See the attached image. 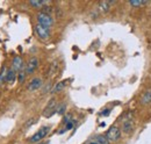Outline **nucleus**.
<instances>
[{"mask_svg": "<svg viewBox=\"0 0 151 144\" xmlns=\"http://www.w3.org/2000/svg\"><path fill=\"white\" fill-rule=\"evenodd\" d=\"M106 137L108 138L109 142H117L121 137V129L117 126H112L108 129Z\"/></svg>", "mask_w": 151, "mask_h": 144, "instance_id": "nucleus-3", "label": "nucleus"}, {"mask_svg": "<svg viewBox=\"0 0 151 144\" xmlns=\"http://www.w3.org/2000/svg\"><path fill=\"white\" fill-rule=\"evenodd\" d=\"M50 131V127L49 126H45V127H42L41 129H38L37 131L30 137V140H29V142H32V143H38V142H41L47 135H48V132Z\"/></svg>", "mask_w": 151, "mask_h": 144, "instance_id": "nucleus-2", "label": "nucleus"}, {"mask_svg": "<svg viewBox=\"0 0 151 144\" xmlns=\"http://www.w3.org/2000/svg\"><path fill=\"white\" fill-rule=\"evenodd\" d=\"M65 85H66V81H59V83H57L56 85L54 86V89H52L51 92L52 93H58V92H60L65 87Z\"/></svg>", "mask_w": 151, "mask_h": 144, "instance_id": "nucleus-16", "label": "nucleus"}, {"mask_svg": "<svg viewBox=\"0 0 151 144\" xmlns=\"http://www.w3.org/2000/svg\"><path fill=\"white\" fill-rule=\"evenodd\" d=\"M38 68V59L36 57H32L29 60H28V63L26 64V69H24V71L27 74H32V73H34L35 70Z\"/></svg>", "mask_w": 151, "mask_h": 144, "instance_id": "nucleus-5", "label": "nucleus"}, {"mask_svg": "<svg viewBox=\"0 0 151 144\" xmlns=\"http://www.w3.org/2000/svg\"><path fill=\"white\" fill-rule=\"evenodd\" d=\"M65 108H66V106H65V105H60V106H59V107L56 109L57 113H58V114H64V112H65Z\"/></svg>", "mask_w": 151, "mask_h": 144, "instance_id": "nucleus-19", "label": "nucleus"}, {"mask_svg": "<svg viewBox=\"0 0 151 144\" xmlns=\"http://www.w3.org/2000/svg\"><path fill=\"white\" fill-rule=\"evenodd\" d=\"M35 33H36L38 38L42 40V41H47L50 37V30H49V28H45V27H43V26H41L38 23L35 26Z\"/></svg>", "mask_w": 151, "mask_h": 144, "instance_id": "nucleus-4", "label": "nucleus"}, {"mask_svg": "<svg viewBox=\"0 0 151 144\" xmlns=\"http://www.w3.org/2000/svg\"><path fill=\"white\" fill-rule=\"evenodd\" d=\"M26 76H27V73H26L24 70H21L20 72H18V80H19V83H23L24 81Z\"/></svg>", "mask_w": 151, "mask_h": 144, "instance_id": "nucleus-18", "label": "nucleus"}, {"mask_svg": "<svg viewBox=\"0 0 151 144\" xmlns=\"http://www.w3.org/2000/svg\"><path fill=\"white\" fill-rule=\"evenodd\" d=\"M139 104L143 105V106H149V105H151V87L148 89V90L141 95Z\"/></svg>", "mask_w": 151, "mask_h": 144, "instance_id": "nucleus-10", "label": "nucleus"}, {"mask_svg": "<svg viewBox=\"0 0 151 144\" xmlns=\"http://www.w3.org/2000/svg\"><path fill=\"white\" fill-rule=\"evenodd\" d=\"M40 144H42V143H40Z\"/></svg>", "mask_w": 151, "mask_h": 144, "instance_id": "nucleus-22", "label": "nucleus"}, {"mask_svg": "<svg viewBox=\"0 0 151 144\" xmlns=\"http://www.w3.org/2000/svg\"><path fill=\"white\" fill-rule=\"evenodd\" d=\"M72 127H73V122H72V121H70V122H68V123H66L65 129H66V130H69V129H71Z\"/></svg>", "mask_w": 151, "mask_h": 144, "instance_id": "nucleus-20", "label": "nucleus"}, {"mask_svg": "<svg viewBox=\"0 0 151 144\" xmlns=\"http://www.w3.org/2000/svg\"><path fill=\"white\" fill-rule=\"evenodd\" d=\"M37 22L38 24H41V26H43L45 28H50L54 24V19L49 13L41 12V13L37 14Z\"/></svg>", "mask_w": 151, "mask_h": 144, "instance_id": "nucleus-1", "label": "nucleus"}, {"mask_svg": "<svg viewBox=\"0 0 151 144\" xmlns=\"http://www.w3.org/2000/svg\"><path fill=\"white\" fill-rule=\"evenodd\" d=\"M114 4V1H101L99 2V11L102 13H107L111 8V5Z\"/></svg>", "mask_w": 151, "mask_h": 144, "instance_id": "nucleus-12", "label": "nucleus"}, {"mask_svg": "<svg viewBox=\"0 0 151 144\" xmlns=\"http://www.w3.org/2000/svg\"><path fill=\"white\" fill-rule=\"evenodd\" d=\"M132 129H134V123H132V120L130 116H128L127 119H124L123 120V122H122V130L124 131V132H132Z\"/></svg>", "mask_w": 151, "mask_h": 144, "instance_id": "nucleus-11", "label": "nucleus"}, {"mask_svg": "<svg viewBox=\"0 0 151 144\" xmlns=\"http://www.w3.org/2000/svg\"><path fill=\"white\" fill-rule=\"evenodd\" d=\"M111 142L108 141V138L105 135H96L94 137L90 138L88 141H86L84 144H109Z\"/></svg>", "mask_w": 151, "mask_h": 144, "instance_id": "nucleus-6", "label": "nucleus"}, {"mask_svg": "<svg viewBox=\"0 0 151 144\" xmlns=\"http://www.w3.org/2000/svg\"><path fill=\"white\" fill-rule=\"evenodd\" d=\"M29 4H30L34 8H42L44 5H48L49 1H37V0H32V1H29Z\"/></svg>", "mask_w": 151, "mask_h": 144, "instance_id": "nucleus-14", "label": "nucleus"}, {"mask_svg": "<svg viewBox=\"0 0 151 144\" xmlns=\"http://www.w3.org/2000/svg\"><path fill=\"white\" fill-rule=\"evenodd\" d=\"M42 85H43V80L41 78H34V79H32V81L28 85V91H30V92L37 91L38 89L42 87Z\"/></svg>", "mask_w": 151, "mask_h": 144, "instance_id": "nucleus-9", "label": "nucleus"}, {"mask_svg": "<svg viewBox=\"0 0 151 144\" xmlns=\"http://www.w3.org/2000/svg\"><path fill=\"white\" fill-rule=\"evenodd\" d=\"M105 110H106V112H104V113H102V115H108V114L111 113V110H109V109H105Z\"/></svg>", "mask_w": 151, "mask_h": 144, "instance_id": "nucleus-21", "label": "nucleus"}, {"mask_svg": "<svg viewBox=\"0 0 151 144\" xmlns=\"http://www.w3.org/2000/svg\"><path fill=\"white\" fill-rule=\"evenodd\" d=\"M56 99H51L50 101H49V104L47 105V107L44 108V110H43V115L45 116V117H50L54 113H56L55 110H56Z\"/></svg>", "mask_w": 151, "mask_h": 144, "instance_id": "nucleus-7", "label": "nucleus"}, {"mask_svg": "<svg viewBox=\"0 0 151 144\" xmlns=\"http://www.w3.org/2000/svg\"><path fill=\"white\" fill-rule=\"evenodd\" d=\"M17 77H18V72L14 71L13 69H9L8 70V74H7V83H11V84L14 83Z\"/></svg>", "mask_w": 151, "mask_h": 144, "instance_id": "nucleus-13", "label": "nucleus"}, {"mask_svg": "<svg viewBox=\"0 0 151 144\" xmlns=\"http://www.w3.org/2000/svg\"><path fill=\"white\" fill-rule=\"evenodd\" d=\"M23 66H24V64H23V59H22L20 56H17V57L13 58V62H12V69H13L14 71L20 72L21 70H23Z\"/></svg>", "mask_w": 151, "mask_h": 144, "instance_id": "nucleus-8", "label": "nucleus"}, {"mask_svg": "<svg viewBox=\"0 0 151 144\" xmlns=\"http://www.w3.org/2000/svg\"><path fill=\"white\" fill-rule=\"evenodd\" d=\"M129 4L132 5V7H139V6H144L148 4V1H141V0H132L129 1Z\"/></svg>", "mask_w": 151, "mask_h": 144, "instance_id": "nucleus-17", "label": "nucleus"}, {"mask_svg": "<svg viewBox=\"0 0 151 144\" xmlns=\"http://www.w3.org/2000/svg\"><path fill=\"white\" fill-rule=\"evenodd\" d=\"M7 74H8V69L6 66H4L0 72V84H4L7 81Z\"/></svg>", "mask_w": 151, "mask_h": 144, "instance_id": "nucleus-15", "label": "nucleus"}]
</instances>
